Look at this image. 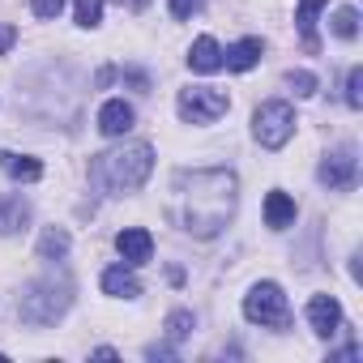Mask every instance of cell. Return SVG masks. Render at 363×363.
<instances>
[{"label": "cell", "mask_w": 363, "mask_h": 363, "mask_svg": "<svg viewBox=\"0 0 363 363\" xmlns=\"http://www.w3.org/2000/svg\"><path fill=\"white\" fill-rule=\"evenodd\" d=\"M175 223L197 240H214L240 206V179L223 167L179 171L175 175Z\"/></svg>", "instance_id": "1"}, {"label": "cell", "mask_w": 363, "mask_h": 363, "mask_svg": "<svg viewBox=\"0 0 363 363\" xmlns=\"http://www.w3.org/2000/svg\"><path fill=\"white\" fill-rule=\"evenodd\" d=\"M154 171V145L150 141H124V145H111L103 154H94V167L90 175L111 193V197H124V193H137Z\"/></svg>", "instance_id": "2"}, {"label": "cell", "mask_w": 363, "mask_h": 363, "mask_svg": "<svg viewBox=\"0 0 363 363\" xmlns=\"http://www.w3.org/2000/svg\"><path fill=\"white\" fill-rule=\"evenodd\" d=\"M73 303V286L69 282H56V278H43V282H30L22 291V320L30 325H52L69 312Z\"/></svg>", "instance_id": "3"}, {"label": "cell", "mask_w": 363, "mask_h": 363, "mask_svg": "<svg viewBox=\"0 0 363 363\" xmlns=\"http://www.w3.org/2000/svg\"><path fill=\"white\" fill-rule=\"evenodd\" d=\"M244 316L252 325H269V329H286L291 325V303L282 295L278 282H257L248 295H244Z\"/></svg>", "instance_id": "4"}, {"label": "cell", "mask_w": 363, "mask_h": 363, "mask_svg": "<svg viewBox=\"0 0 363 363\" xmlns=\"http://www.w3.org/2000/svg\"><path fill=\"white\" fill-rule=\"evenodd\" d=\"M252 133H257V141H261L265 150H282V145L291 141V133H295V107L282 103V99L261 103V107L252 111Z\"/></svg>", "instance_id": "5"}, {"label": "cell", "mask_w": 363, "mask_h": 363, "mask_svg": "<svg viewBox=\"0 0 363 363\" xmlns=\"http://www.w3.org/2000/svg\"><path fill=\"white\" fill-rule=\"evenodd\" d=\"M227 107H231V99H227L223 90H214V86L179 90V99H175L179 120H189V124H214L218 116H227Z\"/></svg>", "instance_id": "6"}, {"label": "cell", "mask_w": 363, "mask_h": 363, "mask_svg": "<svg viewBox=\"0 0 363 363\" xmlns=\"http://www.w3.org/2000/svg\"><path fill=\"white\" fill-rule=\"evenodd\" d=\"M354 179H359V158H354L350 145L325 154V162H320V184H325V189L346 193V189H354Z\"/></svg>", "instance_id": "7"}, {"label": "cell", "mask_w": 363, "mask_h": 363, "mask_svg": "<svg viewBox=\"0 0 363 363\" xmlns=\"http://www.w3.org/2000/svg\"><path fill=\"white\" fill-rule=\"evenodd\" d=\"M308 325L316 337H333L337 325H342V303L333 295H312L308 299Z\"/></svg>", "instance_id": "8"}, {"label": "cell", "mask_w": 363, "mask_h": 363, "mask_svg": "<svg viewBox=\"0 0 363 363\" xmlns=\"http://www.w3.org/2000/svg\"><path fill=\"white\" fill-rule=\"evenodd\" d=\"M116 248H120V257H124L128 265H145V261L154 257V235H150L145 227H124V231L116 235Z\"/></svg>", "instance_id": "9"}, {"label": "cell", "mask_w": 363, "mask_h": 363, "mask_svg": "<svg viewBox=\"0 0 363 363\" xmlns=\"http://www.w3.org/2000/svg\"><path fill=\"white\" fill-rule=\"evenodd\" d=\"M26 223H30V201L22 193L0 197V235H18Z\"/></svg>", "instance_id": "10"}, {"label": "cell", "mask_w": 363, "mask_h": 363, "mask_svg": "<svg viewBox=\"0 0 363 363\" xmlns=\"http://www.w3.org/2000/svg\"><path fill=\"white\" fill-rule=\"evenodd\" d=\"M133 120H137V116H133V107H128L124 99H107L103 111H99V128H103L107 137H124V133L133 128Z\"/></svg>", "instance_id": "11"}, {"label": "cell", "mask_w": 363, "mask_h": 363, "mask_svg": "<svg viewBox=\"0 0 363 363\" xmlns=\"http://www.w3.org/2000/svg\"><path fill=\"white\" fill-rule=\"evenodd\" d=\"M189 69H193V73H218V69H223V48H218V39L201 35V39L193 43V52H189Z\"/></svg>", "instance_id": "12"}, {"label": "cell", "mask_w": 363, "mask_h": 363, "mask_svg": "<svg viewBox=\"0 0 363 363\" xmlns=\"http://www.w3.org/2000/svg\"><path fill=\"white\" fill-rule=\"evenodd\" d=\"M261 52H265V48H261V39H240V43H231V48L223 52V65H227V69H235V73H248V69L261 60Z\"/></svg>", "instance_id": "13"}, {"label": "cell", "mask_w": 363, "mask_h": 363, "mask_svg": "<svg viewBox=\"0 0 363 363\" xmlns=\"http://www.w3.org/2000/svg\"><path fill=\"white\" fill-rule=\"evenodd\" d=\"M325 5H329V0H299V5H295V26H299L308 52H316V13Z\"/></svg>", "instance_id": "14"}, {"label": "cell", "mask_w": 363, "mask_h": 363, "mask_svg": "<svg viewBox=\"0 0 363 363\" xmlns=\"http://www.w3.org/2000/svg\"><path fill=\"white\" fill-rule=\"evenodd\" d=\"M103 291H107V295H116V299H137V295H141V282L133 278V269L111 265V269L103 274Z\"/></svg>", "instance_id": "15"}, {"label": "cell", "mask_w": 363, "mask_h": 363, "mask_svg": "<svg viewBox=\"0 0 363 363\" xmlns=\"http://www.w3.org/2000/svg\"><path fill=\"white\" fill-rule=\"evenodd\" d=\"M265 223H269L274 231H286V227L295 223V201H291L286 193H269V197H265Z\"/></svg>", "instance_id": "16"}, {"label": "cell", "mask_w": 363, "mask_h": 363, "mask_svg": "<svg viewBox=\"0 0 363 363\" xmlns=\"http://www.w3.org/2000/svg\"><path fill=\"white\" fill-rule=\"evenodd\" d=\"M39 257L43 261H65L69 257V231L65 227H48L43 240H39Z\"/></svg>", "instance_id": "17"}, {"label": "cell", "mask_w": 363, "mask_h": 363, "mask_svg": "<svg viewBox=\"0 0 363 363\" xmlns=\"http://www.w3.org/2000/svg\"><path fill=\"white\" fill-rule=\"evenodd\" d=\"M5 171H9L13 179H26V184H30V179L43 175V162H39V158H26V154H5Z\"/></svg>", "instance_id": "18"}, {"label": "cell", "mask_w": 363, "mask_h": 363, "mask_svg": "<svg viewBox=\"0 0 363 363\" xmlns=\"http://www.w3.org/2000/svg\"><path fill=\"white\" fill-rule=\"evenodd\" d=\"M193 333V312H184V308H175L171 316H167V337L171 342H184Z\"/></svg>", "instance_id": "19"}, {"label": "cell", "mask_w": 363, "mask_h": 363, "mask_svg": "<svg viewBox=\"0 0 363 363\" xmlns=\"http://www.w3.org/2000/svg\"><path fill=\"white\" fill-rule=\"evenodd\" d=\"M333 35H337V39H354V35H359V9H350V5L337 9V13H333Z\"/></svg>", "instance_id": "20"}, {"label": "cell", "mask_w": 363, "mask_h": 363, "mask_svg": "<svg viewBox=\"0 0 363 363\" xmlns=\"http://www.w3.org/2000/svg\"><path fill=\"white\" fill-rule=\"evenodd\" d=\"M73 13H77V26H99L103 22V0H77Z\"/></svg>", "instance_id": "21"}, {"label": "cell", "mask_w": 363, "mask_h": 363, "mask_svg": "<svg viewBox=\"0 0 363 363\" xmlns=\"http://www.w3.org/2000/svg\"><path fill=\"white\" fill-rule=\"evenodd\" d=\"M346 103L363 107V69H350V77H346Z\"/></svg>", "instance_id": "22"}, {"label": "cell", "mask_w": 363, "mask_h": 363, "mask_svg": "<svg viewBox=\"0 0 363 363\" xmlns=\"http://www.w3.org/2000/svg\"><path fill=\"white\" fill-rule=\"evenodd\" d=\"M291 90H295L299 99H308V94H316V77L299 69V73H291Z\"/></svg>", "instance_id": "23"}, {"label": "cell", "mask_w": 363, "mask_h": 363, "mask_svg": "<svg viewBox=\"0 0 363 363\" xmlns=\"http://www.w3.org/2000/svg\"><path fill=\"white\" fill-rule=\"evenodd\" d=\"M30 9H35V18H60L65 0H30Z\"/></svg>", "instance_id": "24"}, {"label": "cell", "mask_w": 363, "mask_h": 363, "mask_svg": "<svg viewBox=\"0 0 363 363\" xmlns=\"http://www.w3.org/2000/svg\"><path fill=\"white\" fill-rule=\"evenodd\" d=\"M197 9H201V0H171V18H179V22L193 18Z\"/></svg>", "instance_id": "25"}, {"label": "cell", "mask_w": 363, "mask_h": 363, "mask_svg": "<svg viewBox=\"0 0 363 363\" xmlns=\"http://www.w3.org/2000/svg\"><path fill=\"white\" fill-rule=\"evenodd\" d=\"M13 43H18V30H13V26H0V56H5Z\"/></svg>", "instance_id": "26"}, {"label": "cell", "mask_w": 363, "mask_h": 363, "mask_svg": "<svg viewBox=\"0 0 363 363\" xmlns=\"http://www.w3.org/2000/svg\"><path fill=\"white\" fill-rule=\"evenodd\" d=\"M120 5H128V9H145L150 0H120Z\"/></svg>", "instance_id": "27"}]
</instances>
